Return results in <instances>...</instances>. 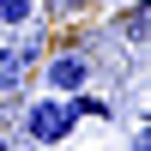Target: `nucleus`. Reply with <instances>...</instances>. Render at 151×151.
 <instances>
[{
	"instance_id": "obj_1",
	"label": "nucleus",
	"mask_w": 151,
	"mask_h": 151,
	"mask_svg": "<svg viewBox=\"0 0 151 151\" xmlns=\"http://www.w3.org/2000/svg\"><path fill=\"white\" fill-rule=\"evenodd\" d=\"M73 133V115H67V97H36L24 109V139L30 145H60Z\"/></svg>"
},
{
	"instance_id": "obj_2",
	"label": "nucleus",
	"mask_w": 151,
	"mask_h": 151,
	"mask_svg": "<svg viewBox=\"0 0 151 151\" xmlns=\"http://www.w3.org/2000/svg\"><path fill=\"white\" fill-rule=\"evenodd\" d=\"M85 85H91V55H55L48 60V91L55 97H73V91H85Z\"/></svg>"
},
{
	"instance_id": "obj_3",
	"label": "nucleus",
	"mask_w": 151,
	"mask_h": 151,
	"mask_svg": "<svg viewBox=\"0 0 151 151\" xmlns=\"http://www.w3.org/2000/svg\"><path fill=\"white\" fill-rule=\"evenodd\" d=\"M30 67H36V42H6V48H0V97L18 91Z\"/></svg>"
},
{
	"instance_id": "obj_4",
	"label": "nucleus",
	"mask_w": 151,
	"mask_h": 151,
	"mask_svg": "<svg viewBox=\"0 0 151 151\" xmlns=\"http://www.w3.org/2000/svg\"><path fill=\"white\" fill-rule=\"evenodd\" d=\"M30 18H36V0H0V24L6 30H24Z\"/></svg>"
},
{
	"instance_id": "obj_5",
	"label": "nucleus",
	"mask_w": 151,
	"mask_h": 151,
	"mask_svg": "<svg viewBox=\"0 0 151 151\" xmlns=\"http://www.w3.org/2000/svg\"><path fill=\"white\" fill-rule=\"evenodd\" d=\"M36 6H55V12H79L85 0H36Z\"/></svg>"
},
{
	"instance_id": "obj_6",
	"label": "nucleus",
	"mask_w": 151,
	"mask_h": 151,
	"mask_svg": "<svg viewBox=\"0 0 151 151\" xmlns=\"http://www.w3.org/2000/svg\"><path fill=\"white\" fill-rule=\"evenodd\" d=\"M133 151H151V139H145V133H133Z\"/></svg>"
},
{
	"instance_id": "obj_7",
	"label": "nucleus",
	"mask_w": 151,
	"mask_h": 151,
	"mask_svg": "<svg viewBox=\"0 0 151 151\" xmlns=\"http://www.w3.org/2000/svg\"><path fill=\"white\" fill-rule=\"evenodd\" d=\"M0 151H6V139H0Z\"/></svg>"
}]
</instances>
